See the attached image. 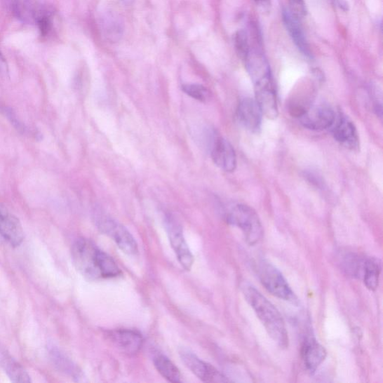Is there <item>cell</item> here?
Returning a JSON list of instances; mask_svg holds the SVG:
<instances>
[{
  "label": "cell",
  "instance_id": "5",
  "mask_svg": "<svg viewBox=\"0 0 383 383\" xmlns=\"http://www.w3.org/2000/svg\"><path fill=\"white\" fill-rule=\"evenodd\" d=\"M99 230L114 241L119 249L128 255L138 253V245L130 231L118 222L105 216L97 220Z\"/></svg>",
  "mask_w": 383,
  "mask_h": 383
},
{
  "label": "cell",
  "instance_id": "3",
  "mask_svg": "<svg viewBox=\"0 0 383 383\" xmlns=\"http://www.w3.org/2000/svg\"><path fill=\"white\" fill-rule=\"evenodd\" d=\"M227 220L242 231L248 244L255 246L262 241V224L257 213L251 207L242 204L234 206L228 211Z\"/></svg>",
  "mask_w": 383,
  "mask_h": 383
},
{
  "label": "cell",
  "instance_id": "13",
  "mask_svg": "<svg viewBox=\"0 0 383 383\" xmlns=\"http://www.w3.org/2000/svg\"><path fill=\"white\" fill-rule=\"evenodd\" d=\"M16 16L28 24H35L43 17L53 14V11L33 0H17L14 4Z\"/></svg>",
  "mask_w": 383,
  "mask_h": 383
},
{
  "label": "cell",
  "instance_id": "2",
  "mask_svg": "<svg viewBox=\"0 0 383 383\" xmlns=\"http://www.w3.org/2000/svg\"><path fill=\"white\" fill-rule=\"evenodd\" d=\"M242 290L246 300L255 311L269 335L281 348H288V332L279 311L254 286L246 283Z\"/></svg>",
  "mask_w": 383,
  "mask_h": 383
},
{
  "label": "cell",
  "instance_id": "18",
  "mask_svg": "<svg viewBox=\"0 0 383 383\" xmlns=\"http://www.w3.org/2000/svg\"><path fill=\"white\" fill-rule=\"evenodd\" d=\"M255 100L262 114L269 119H275L278 115V109L275 86L255 89Z\"/></svg>",
  "mask_w": 383,
  "mask_h": 383
},
{
  "label": "cell",
  "instance_id": "31",
  "mask_svg": "<svg viewBox=\"0 0 383 383\" xmlns=\"http://www.w3.org/2000/svg\"><path fill=\"white\" fill-rule=\"evenodd\" d=\"M121 1L127 6H130L133 4V0H121Z\"/></svg>",
  "mask_w": 383,
  "mask_h": 383
},
{
  "label": "cell",
  "instance_id": "4",
  "mask_svg": "<svg viewBox=\"0 0 383 383\" xmlns=\"http://www.w3.org/2000/svg\"><path fill=\"white\" fill-rule=\"evenodd\" d=\"M257 275L262 284L272 295L299 305V300L279 270L272 264L262 261L257 264Z\"/></svg>",
  "mask_w": 383,
  "mask_h": 383
},
{
  "label": "cell",
  "instance_id": "11",
  "mask_svg": "<svg viewBox=\"0 0 383 383\" xmlns=\"http://www.w3.org/2000/svg\"><path fill=\"white\" fill-rule=\"evenodd\" d=\"M262 112L256 100L245 98L240 101L236 117L241 125L248 130L257 133L261 130Z\"/></svg>",
  "mask_w": 383,
  "mask_h": 383
},
{
  "label": "cell",
  "instance_id": "19",
  "mask_svg": "<svg viewBox=\"0 0 383 383\" xmlns=\"http://www.w3.org/2000/svg\"><path fill=\"white\" fill-rule=\"evenodd\" d=\"M0 365L6 374L15 382H30L31 379L26 370L6 353L0 355Z\"/></svg>",
  "mask_w": 383,
  "mask_h": 383
},
{
  "label": "cell",
  "instance_id": "23",
  "mask_svg": "<svg viewBox=\"0 0 383 383\" xmlns=\"http://www.w3.org/2000/svg\"><path fill=\"white\" fill-rule=\"evenodd\" d=\"M365 258L353 253L345 254L342 257L343 270L352 277H362Z\"/></svg>",
  "mask_w": 383,
  "mask_h": 383
},
{
  "label": "cell",
  "instance_id": "27",
  "mask_svg": "<svg viewBox=\"0 0 383 383\" xmlns=\"http://www.w3.org/2000/svg\"><path fill=\"white\" fill-rule=\"evenodd\" d=\"M289 10L299 19L307 16V9L304 0H289Z\"/></svg>",
  "mask_w": 383,
  "mask_h": 383
},
{
  "label": "cell",
  "instance_id": "29",
  "mask_svg": "<svg viewBox=\"0 0 383 383\" xmlns=\"http://www.w3.org/2000/svg\"><path fill=\"white\" fill-rule=\"evenodd\" d=\"M335 3L343 11H347L349 10V4L347 0H334Z\"/></svg>",
  "mask_w": 383,
  "mask_h": 383
},
{
  "label": "cell",
  "instance_id": "16",
  "mask_svg": "<svg viewBox=\"0 0 383 383\" xmlns=\"http://www.w3.org/2000/svg\"><path fill=\"white\" fill-rule=\"evenodd\" d=\"M301 354L304 365L310 373H314L319 366L324 362L328 356L325 349L314 337H307L304 341Z\"/></svg>",
  "mask_w": 383,
  "mask_h": 383
},
{
  "label": "cell",
  "instance_id": "8",
  "mask_svg": "<svg viewBox=\"0 0 383 383\" xmlns=\"http://www.w3.org/2000/svg\"><path fill=\"white\" fill-rule=\"evenodd\" d=\"M299 119L303 127L311 130H323L334 125L335 114L330 106L318 104L310 105Z\"/></svg>",
  "mask_w": 383,
  "mask_h": 383
},
{
  "label": "cell",
  "instance_id": "14",
  "mask_svg": "<svg viewBox=\"0 0 383 383\" xmlns=\"http://www.w3.org/2000/svg\"><path fill=\"white\" fill-rule=\"evenodd\" d=\"M283 20L290 38L295 42L299 51L307 58H311V49L300 24V19L293 14L289 8H284Z\"/></svg>",
  "mask_w": 383,
  "mask_h": 383
},
{
  "label": "cell",
  "instance_id": "20",
  "mask_svg": "<svg viewBox=\"0 0 383 383\" xmlns=\"http://www.w3.org/2000/svg\"><path fill=\"white\" fill-rule=\"evenodd\" d=\"M100 27L104 36L110 42L119 41L123 35V22L114 14L107 13L101 18Z\"/></svg>",
  "mask_w": 383,
  "mask_h": 383
},
{
  "label": "cell",
  "instance_id": "6",
  "mask_svg": "<svg viewBox=\"0 0 383 383\" xmlns=\"http://www.w3.org/2000/svg\"><path fill=\"white\" fill-rule=\"evenodd\" d=\"M165 225L168 239H170L178 262L187 271H189L193 267L194 258L185 241L181 225L172 215L166 217Z\"/></svg>",
  "mask_w": 383,
  "mask_h": 383
},
{
  "label": "cell",
  "instance_id": "15",
  "mask_svg": "<svg viewBox=\"0 0 383 383\" xmlns=\"http://www.w3.org/2000/svg\"><path fill=\"white\" fill-rule=\"evenodd\" d=\"M0 235L11 246H19L25 238L22 224L13 214L0 211Z\"/></svg>",
  "mask_w": 383,
  "mask_h": 383
},
{
  "label": "cell",
  "instance_id": "7",
  "mask_svg": "<svg viewBox=\"0 0 383 383\" xmlns=\"http://www.w3.org/2000/svg\"><path fill=\"white\" fill-rule=\"evenodd\" d=\"M244 62L255 88L274 84L269 65L260 51H250Z\"/></svg>",
  "mask_w": 383,
  "mask_h": 383
},
{
  "label": "cell",
  "instance_id": "22",
  "mask_svg": "<svg viewBox=\"0 0 383 383\" xmlns=\"http://www.w3.org/2000/svg\"><path fill=\"white\" fill-rule=\"evenodd\" d=\"M154 364L159 372L168 381L181 382V372L175 365L163 355H157L154 358Z\"/></svg>",
  "mask_w": 383,
  "mask_h": 383
},
{
  "label": "cell",
  "instance_id": "17",
  "mask_svg": "<svg viewBox=\"0 0 383 383\" xmlns=\"http://www.w3.org/2000/svg\"><path fill=\"white\" fill-rule=\"evenodd\" d=\"M335 140L344 147L356 149L358 146V137L354 123L345 116L341 117L332 130Z\"/></svg>",
  "mask_w": 383,
  "mask_h": 383
},
{
  "label": "cell",
  "instance_id": "10",
  "mask_svg": "<svg viewBox=\"0 0 383 383\" xmlns=\"http://www.w3.org/2000/svg\"><path fill=\"white\" fill-rule=\"evenodd\" d=\"M210 154L214 163L222 170L232 173L236 167V156L231 144L227 140L213 137L210 142Z\"/></svg>",
  "mask_w": 383,
  "mask_h": 383
},
{
  "label": "cell",
  "instance_id": "25",
  "mask_svg": "<svg viewBox=\"0 0 383 383\" xmlns=\"http://www.w3.org/2000/svg\"><path fill=\"white\" fill-rule=\"evenodd\" d=\"M182 89L187 95L200 101V102H207L211 97L209 90L201 85L187 84L182 86Z\"/></svg>",
  "mask_w": 383,
  "mask_h": 383
},
{
  "label": "cell",
  "instance_id": "21",
  "mask_svg": "<svg viewBox=\"0 0 383 383\" xmlns=\"http://www.w3.org/2000/svg\"><path fill=\"white\" fill-rule=\"evenodd\" d=\"M381 273V262L376 257H365L363 264L362 278L365 285L370 290H375L379 285Z\"/></svg>",
  "mask_w": 383,
  "mask_h": 383
},
{
  "label": "cell",
  "instance_id": "12",
  "mask_svg": "<svg viewBox=\"0 0 383 383\" xmlns=\"http://www.w3.org/2000/svg\"><path fill=\"white\" fill-rule=\"evenodd\" d=\"M108 340L123 353L128 355L137 354L142 348V335L131 330H117L107 334Z\"/></svg>",
  "mask_w": 383,
  "mask_h": 383
},
{
  "label": "cell",
  "instance_id": "24",
  "mask_svg": "<svg viewBox=\"0 0 383 383\" xmlns=\"http://www.w3.org/2000/svg\"><path fill=\"white\" fill-rule=\"evenodd\" d=\"M234 47L239 58L244 61L251 49L249 41V36L246 31L241 29L236 32L234 38Z\"/></svg>",
  "mask_w": 383,
  "mask_h": 383
},
{
  "label": "cell",
  "instance_id": "1",
  "mask_svg": "<svg viewBox=\"0 0 383 383\" xmlns=\"http://www.w3.org/2000/svg\"><path fill=\"white\" fill-rule=\"evenodd\" d=\"M72 255L76 269L88 281L115 278L121 274L114 259L89 240L78 239Z\"/></svg>",
  "mask_w": 383,
  "mask_h": 383
},
{
  "label": "cell",
  "instance_id": "26",
  "mask_svg": "<svg viewBox=\"0 0 383 383\" xmlns=\"http://www.w3.org/2000/svg\"><path fill=\"white\" fill-rule=\"evenodd\" d=\"M53 360L56 367L74 377L79 376V371L69 358L58 351H53Z\"/></svg>",
  "mask_w": 383,
  "mask_h": 383
},
{
  "label": "cell",
  "instance_id": "9",
  "mask_svg": "<svg viewBox=\"0 0 383 383\" xmlns=\"http://www.w3.org/2000/svg\"><path fill=\"white\" fill-rule=\"evenodd\" d=\"M185 365L201 381L206 382H227L230 380L213 365L202 361L193 353L186 350L180 351Z\"/></svg>",
  "mask_w": 383,
  "mask_h": 383
},
{
  "label": "cell",
  "instance_id": "28",
  "mask_svg": "<svg viewBox=\"0 0 383 383\" xmlns=\"http://www.w3.org/2000/svg\"><path fill=\"white\" fill-rule=\"evenodd\" d=\"M0 74L8 75V65L1 50H0Z\"/></svg>",
  "mask_w": 383,
  "mask_h": 383
},
{
  "label": "cell",
  "instance_id": "30",
  "mask_svg": "<svg viewBox=\"0 0 383 383\" xmlns=\"http://www.w3.org/2000/svg\"><path fill=\"white\" fill-rule=\"evenodd\" d=\"M258 4L267 5L270 2V0H256Z\"/></svg>",
  "mask_w": 383,
  "mask_h": 383
}]
</instances>
